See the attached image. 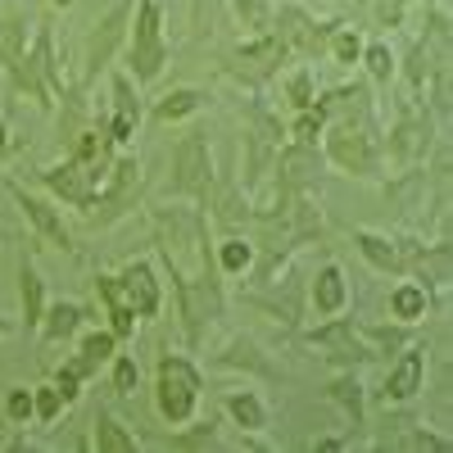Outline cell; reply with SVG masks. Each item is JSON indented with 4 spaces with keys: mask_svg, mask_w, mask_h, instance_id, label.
Masks as SVG:
<instances>
[{
    "mask_svg": "<svg viewBox=\"0 0 453 453\" xmlns=\"http://www.w3.org/2000/svg\"><path fill=\"white\" fill-rule=\"evenodd\" d=\"M318 145L326 155V168L345 173V177H358V181H386L376 119H331Z\"/></svg>",
    "mask_w": 453,
    "mask_h": 453,
    "instance_id": "obj_1",
    "label": "cell"
},
{
    "mask_svg": "<svg viewBox=\"0 0 453 453\" xmlns=\"http://www.w3.org/2000/svg\"><path fill=\"white\" fill-rule=\"evenodd\" d=\"M127 73L136 87H150L164 78V68L173 59V42L164 32V0H136L132 23H127V46H123Z\"/></svg>",
    "mask_w": 453,
    "mask_h": 453,
    "instance_id": "obj_2",
    "label": "cell"
},
{
    "mask_svg": "<svg viewBox=\"0 0 453 453\" xmlns=\"http://www.w3.org/2000/svg\"><path fill=\"white\" fill-rule=\"evenodd\" d=\"M204 403V372L196 367V358L164 349L155 363V412L164 426H186L191 418H200Z\"/></svg>",
    "mask_w": 453,
    "mask_h": 453,
    "instance_id": "obj_3",
    "label": "cell"
},
{
    "mask_svg": "<svg viewBox=\"0 0 453 453\" xmlns=\"http://www.w3.org/2000/svg\"><path fill=\"white\" fill-rule=\"evenodd\" d=\"M213 181H218V168H213L209 132H204V127H191V132L173 145V168H168L164 196H168V200H191L196 209H209Z\"/></svg>",
    "mask_w": 453,
    "mask_h": 453,
    "instance_id": "obj_4",
    "label": "cell"
},
{
    "mask_svg": "<svg viewBox=\"0 0 453 453\" xmlns=\"http://www.w3.org/2000/svg\"><path fill=\"white\" fill-rule=\"evenodd\" d=\"M431 141H435V119L422 100L403 96L399 100V113L390 123V136L381 141V164L395 168V173H408V168H422L426 155H431Z\"/></svg>",
    "mask_w": 453,
    "mask_h": 453,
    "instance_id": "obj_5",
    "label": "cell"
},
{
    "mask_svg": "<svg viewBox=\"0 0 453 453\" xmlns=\"http://www.w3.org/2000/svg\"><path fill=\"white\" fill-rule=\"evenodd\" d=\"M145 200V164L136 155H113L104 181H100V196L87 213V226L91 232H104V226H113L119 218L136 213Z\"/></svg>",
    "mask_w": 453,
    "mask_h": 453,
    "instance_id": "obj_6",
    "label": "cell"
},
{
    "mask_svg": "<svg viewBox=\"0 0 453 453\" xmlns=\"http://www.w3.org/2000/svg\"><path fill=\"white\" fill-rule=\"evenodd\" d=\"M132 5H136V0H113V5L87 27V36H82V73H78L82 87H96L104 73L119 64V55H123V46H127Z\"/></svg>",
    "mask_w": 453,
    "mask_h": 453,
    "instance_id": "obj_7",
    "label": "cell"
},
{
    "mask_svg": "<svg viewBox=\"0 0 453 453\" xmlns=\"http://www.w3.org/2000/svg\"><path fill=\"white\" fill-rule=\"evenodd\" d=\"M222 273H200V277H181L173 281V299H177V318H181V335L186 345L200 349L209 326L222 318L226 309V295H222Z\"/></svg>",
    "mask_w": 453,
    "mask_h": 453,
    "instance_id": "obj_8",
    "label": "cell"
},
{
    "mask_svg": "<svg viewBox=\"0 0 453 453\" xmlns=\"http://www.w3.org/2000/svg\"><path fill=\"white\" fill-rule=\"evenodd\" d=\"M340 19H318L313 10H304L299 0H286V5L273 10V32L277 42L290 50V59H318L326 50V36Z\"/></svg>",
    "mask_w": 453,
    "mask_h": 453,
    "instance_id": "obj_9",
    "label": "cell"
},
{
    "mask_svg": "<svg viewBox=\"0 0 453 453\" xmlns=\"http://www.w3.org/2000/svg\"><path fill=\"white\" fill-rule=\"evenodd\" d=\"M5 191H10V200L19 204V213H23V222L32 226L36 236H42L46 245H55V250H64V254H73L78 258L82 254V245H78V236H73V226H68V218H64V209L55 204V200H46V196H32L23 181H5Z\"/></svg>",
    "mask_w": 453,
    "mask_h": 453,
    "instance_id": "obj_10",
    "label": "cell"
},
{
    "mask_svg": "<svg viewBox=\"0 0 453 453\" xmlns=\"http://www.w3.org/2000/svg\"><path fill=\"white\" fill-rule=\"evenodd\" d=\"M32 177H36V186H46L55 204H68V209H78V213H91V204L100 196V177L87 164H78L73 155H64L59 164L36 168Z\"/></svg>",
    "mask_w": 453,
    "mask_h": 453,
    "instance_id": "obj_11",
    "label": "cell"
},
{
    "mask_svg": "<svg viewBox=\"0 0 453 453\" xmlns=\"http://www.w3.org/2000/svg\"><path fill=\"white\" fill-rule=\"evenodd\" d=\"M326 173V155L322 145H299V141H281L273 155V191L281 196H299L313 191Z\"/></svg>",
    "mask_w": 453,
    "mask_h": 453,
    "instance_id": "obj_12",
    "label": "cell"
},
{
    "mask_svg": "<svg viewBox=\"0 0 453 453\" xmlns=\"http://www.w3.org/2000/svg\"><path fill=\"white\" fill-rule=\"evenodd\" d=\"M304 345L318 349L335 372H340V367H363V363H372V354H367V345H363L358 322L345 318V313H340V318H322L318 331H304Z\"/></svg>",
    "mask_w": 453,
    "mask_h": 453,
    "instance_id": "obj_13",
    "label": "cell"
},
{
    "mask_svg": "<svg viewBox=\"0 0 453 453\" xmlns=\"http://www.w3.org/2000/svg\"><path fill=\"white\" fill-rule=\"evenodd\" d=\"M422 390H426V349L422 345H403L390 358L386 381H381V390H376V399H381L386 408H403V403L418 399Z\"/></svg>",
    "mask_w": 453,
    "mask_h": 453,
    "instance_id": "obj_14",
    "label": "cell"
},
{
    "mask_svg": "<svg viewBox=\"0 0 453 453\" xmlns=\"http://www.w3.org/2000/svg\"><path fill=\"white\" fill-rule=\"evenodd\" d=\"M349 241L367 258L372 273H381V277H408L418 241H403V236H390V232H372V226H354Z\"/></svg>",
    "mask_w": 453,
    "mask_h": 453,
    "instance_id": "obj_15",
    "label": "cell"
},
{
    "mask_svg": "<svg viewBox=\"0 0 453 453\" xmlns=\"http://www.w3.org/2000/svg\"><path fill=\"white\" fill-rule=\"evenodd\" d=\"M119 286H123V299L136 309L141 322L164 313V281H159V273H155L150 258H127L119 268Z\"/></svg>",
    "mask_w": 453,
    "mask_h": 453,
    "instance_id": "obj_16",
    "label": "cell"
},
{
    "mask_svg": "<svg viewBox=\"0 0 453 453\" xmlns=\"http://www.w3.org/2000/svg\"><path fill=\"white\" fill-rule=\"evenodd\" d=\"M27 42H32V19L23 10H5V14H0V73H5V91L19 82V73H23Z\"/></svg>",
    "mask_w": 453,
    "mask_h": 453,
    "instance_id": "obj_17",
    "label": "cell"
},
{
    "mask_svg": "<svg viewBox=\"0 0 453 453\" xmlns=\"http://www.w3.org/2000/svg\"><path fill=\"white\" fill-rule=\"evenodd\" d=\"M309 304H313L318 318H340V313L349 309V277H345V268H340L335 258H326L322 268L313 273V281H309Z\"/></svg>",
    "mask_w": 453,
    "mask_h": 453,
    "instance_id": "obj_18",
    "label": "cell"
},
{
    "mask_svg": "<svg viewBox=\"0 0 453 453\" xmlns=\"http://www.w3.org/2000/svg\"><path fill=\"white\" fill-rule=\"evenodd\" d=\"M87 322H91L87 304H78V299H50L46 313H42V326H36V340H42V345H68Z\"/></svg>",
    "mask_w": 453,
    "mask_h": 453,
    "instance_id": "obj_19",
    "label": "cell"
},
{
    "mask_svg": "<svg viewBox=\"0 0 453 453\" xmlns=\"http://www.w3.org/2000/svg\"><path fill=\"white\" fill-rule=\"evenodd\" d=\"M431 304H435V295H431L418 277L395 281L390 295H386V313H390V322H403V326H422V322L431 318Z\"/></svg>",
    "mask_w": 453,
    "mask_h": 453,
    "instance_id": "obj_20",
    "label": "cell"
},
{
    "mask_svg": "<svg viewBox=\"0 0 453 453\" xmlns=\"http://www.w3.org/2000/svg\"><path fill=\"white\" fill-rule=\"evenodd\" d=\"M46 304H50L46 277H42V268H36V258H23L19 263V326H23V335H36Z\"/></svg>",
    "mask_w": 453,
    "mask_h": 453,
    "instance_id": "obj_21",
    "label": "cell"
},
{
    "mask_svg": "<svg viewBox=\"0 0 453 453\" xmlns=\"http://www.w3.org/2000/svg\"><path fill=\"white\" fill-rule=\"evenodd\" d=\"M326 399L345 412V422H349L354 431L367 426V390H363L358 367H340V372L331 376V386H326Z\"/></svg>",
    "mask_w": 453,
    "mask_h": 453,
    "instance_id": "obj_22",
    "label": "cell"
},
{
    "mask_svg": "<svg viewBox=\"0 0 453 453\" xmlns=\"http://www.w3.org/2000/svg\"><path fill=\"white\" fill-rule=\"evenodd\" d=\"M213 367H236V372H254V376H268V381H277V367L268 363V354L258 349L254 335H232L226 345L213 354Z\"/></svg>",
    "mask_w": 453,
    "mask_h": 453,
    "instance_id": "obj_23",
    "label": "cell"
},
{
    "mask_svg": "<svg viewBox=\"0 0 453 453\" xmlns=\"http://www.w3.org/2000/svg\"><path fill=\"white\" fill-rule=\"evenodd\" d=\"M209 104V91L204 87H173V91H164L155 104H150L145 113H150V119H155V123H186V119H191V113H200Z\"/></svg>",
    "mask_w": 453,
    "mask_h": 453,
    "instance_id": "obj_24",
    "label": "cell"
},
{
    "mask_svg": "<svg viewBox=\"0 0 453 453\" xmlns=\"http://www.w3.org/2000/svg\"><path fill=\"white\" fill-rule=\"evenodd\" d=\"M136 435L127 431V422L119 418L113 408H96L91 418V449L96 453H136Z\"/></svg>",
    "mask_w": 453,
    "mask_h": 453,
    "instance_id": "obj_25",
    "label": "cell"
},
{
    "mask_svg": "<svg viewBox=\"0 0 453 453\" xmlns=\"http://www.w3.org/2000/svg\"><path fill=\"white\" fill-rule=\"evenodd\" d=\"M358 331H363V345H367L372 363L395 358L403 345H412V326H403V322H358Z\"/></svg>",
    "mask_w": 453,
    "mask_h": 453,
    "instance_id": "obj_26",
    "label": "cell"
},
{
    "mask_svg": "<svg viewBox=\"0 0 453 453\" xmlns=\"http://www.w3.org/2000/svg\"><path fill=\"white\" fill-rule=\"evenodd\" d=\"M222 412H226V418H232L241 431H268V426H273L268 403H263L254 390H226V395H222Z\"/></svg>",
    "mask_w": 453,
    "mask_h": 453,
    "instance_id": "obj_27",
    "label": "cell"
},
{
    "mask_svg": "<svg viewBox=\"0 0 453 453\" xmlns=\"http://www.w3.org/2000/svg\"><path fill=\"white\" fill-rule=\"evenodd\" d=\"M73 345H78V358H82V363L100 376V372L109 367V358L123 349V340L113 335L109 326H82L78 335H73Z\"/></svg>",
    "mask_w": 453,
    "mask_h": 453,
    "instance_id": "obj_28",
    "label": "cell"
},
{
    "mask_svg": "<svg viewBox=\"0 0 453 453\" xmlns=\"http://www.w3.org/2000/svg\"><path fill=\"white\" fill-rule=\"evenodd\" d=\"M213 263L222 277H250L254 268V241L241 232H222V241H213Z\"/></svg>",
    "mask_w": 453,
    "mask_h": 453,
    "instance_id": "obj_29",
    "label": "cell"
},
{
    "mask_svg": "<svg viewBox=\"0 0 453 453\" xmlns=\"http://www.w3.org/2000/svg\"><path fill=\"white\" fill-rule=\"evenodd\" d=\"M363 73H367V82L372 87H390L395 82V73H399V55L390 42H363V55H358Z\"/></svg>",
    "mask_w": 453,
    "mask_h": 453,
    "instance_id": "obj_30",
    "label": "cell"
},
{
    "mask_svg": "<svg viewBox=\"0 0 453 453\" xmlns=\"http://www.w3.org/2000/svg\"><path fill=\"white\" fill-rule=\"evenodd\" d=\"M331 64H340V68H354L358 64V55H363V32L354 27V23H345L340 19L335 27H331V36H326V50H322Z\"/></svg>",
    "mask_w": 453,
    "mask_h": 453,
    "instance_id": "obj_31",
    "label": "cell"
},
{
    "mask_svg": "<svg viewBox=\"0 0 453 453\" xmlns=\"http://www.w3.org/2000/svg\"><path fill=\"white\" fill-rule=\"evenodd\" d=\"M281 100H286L290 113H295V109H313L318 82H313V68H309V64H295L286 78H281Z\"/></svg>",
    "mask_w": 453,
    "mask_h": 453,
    "instance_id": "obj_32",
    "label": "cell"
},
{
    "mask_svg": "<svg viewBox=\"0 0 453 453\" xmlns=\"http://www.w3.org/2000/svg\"><path fill=\"white\" fill-rule=\"evenodd\" d=\"M159 444H168V449H213L218 444V422L213 418H191L186 426H173V435H164Z\"/></svg>",
    "mask_w": 453,
    "mask_h": 453,
    "instance_id": "obj_33",
    "label": "cell"
},
{
    "mask_svg": "<svg viewBox=\"0 0 453 453\" xmlns=\"http://www.w3.org/2000/svg\"><path fill=\"white\" fill-rule=\"evenodd\" d=\"M226 10H232V19L241 23L245 36H258V32H273V0H226Z\"/></svg>",
    "mask_w": 453,
    "mask_h": 453,
    "instance_id": "obj_34",
    "label": "cell"
},
{
    "mask_svg": "<svg viewBox=\"0 0 453 453\" xmlns=\"http://www.w3.org/2000/svg\"><path fill=\"white\" fill-rule=\"evenodd\" d=\"M326 132V113L313 104V109H295L286 119V141H299V145H318Z\"/></svg>",
    "mask_w": 453,
    "mask_h": 453,
    "instance_id": "obj_35",
    "label": "cell"
},
{
    "mask_svg": "<svg viewBox=\"0 0 453 453\" xmlns=\"http://www.w3.org/2000/svg\"><path fill=\"white\" fill-rule=\"evenodd\" d=\"M109 390L119 395V399H132L141 390V363L132 354H123V349L109 358Z\"/></svg>",
    "mask_w": 453,
    "mask_h": 453,
    "instance_id": "obj_36",
    "label": "cell"
},
{
    "mask_svg": "<svg viewBox=\"0 0 453 453\" xmlns=\"http://www.w3.org/2000/svg\"><path fill=\"white\" fill-rule=\"evenodd\" d=\"M64 412H68V403H64V395L55 390V381L32 386V422H36V426H55Z\"/></svg>",
    "mask_w": 453,
    "mask_h": 453,
    "instance_id": "obj_37",
    "label": "cell"
},
{
    "mask_svg": "<svg viewBox=\"0 0 453 453\" xmlns=\"http://www.w3.org/2000/svg\"><path fill=\"white\" fill-rule=\"evenodd\" d=\"M386 449H431V453H449L453 440H449V435H435L431 426H403V435L390 440Z\"/></svg>",
    "mask_w": 453,
    "mask_h": 453,
    "instance_id": "obj_38",
    "label": "cell"
},
{
    "mask_svg": "<svg viewBox=\"0 0 453 453\" xmlns=\"http://www.w3.org/2000/svg\"><path fill=\"white\" fill-rule=\"evenodd\" d=\"M0 408H5V422L10 426H32V386H10Z\"/></svg>",
    "mask_w": 453,
    "mask_h": 453,
    "instance_id": "obj_39",
    "label": "cell"
},
{
    "mask_svg": "<svg viewBox=\"0 0 453 453\" xmlns=\"http://www.w3.org/2000/svg\"><path fill=\"white\" fill-rule=\"evenodd\" d=\"M50 381H55V390L64 395V403H68V408L82 399V386H87L82 376H78V367H68V358H64V363H59L55 372H50Z\"/></svg>",
    "mask_w": 453,
    "mask_h": 453,
    "instance_id": "obj_40",
    "label": "cell"
},
{
    "mask_svg": "<svg viewBox=\"0 0 453 453\" xmlns=\"http://www.w3.org/2000/svg\"><path fill=\"white\" fill-rule=\"evenodd\" d=\"M91 290H96V299H100L104 313L119 309V304H127V299H123V286H119V273H96V277H91Z\"/></svg>",
    "mask_w": 453,
    "mask_h": 453,
    "instance_id": "obj_41",
    "label": "cell"
},
{
    "mask_svg": "<svg viewBox=\"0 0 453 453\" xmlns=\"http://www.w3.org/2000/svg\"><path fill=\"white\" fill-rule=\"evenodd\" d=\"M14 155V132H10V119L0 113V164H5Z\"/></svg>",
    "mask_w": 453,
    "mask_h": 453,
    "instance_id": "obj_42",
    "label": "cell"
},
{
    "mask_svg": "<svg viewBox=\"0 0 453 453\" xmlns=\"http://www.w3.org/2000/svg\"><path fill=\"white\" fill-rule=\"evenodd\" d=\"M10 335H14V318L0 309V340H10Z\"/></svg>",
    "mask_w": 453,
    "mask_h": 453,
    "instance_id": "obj_43",
    "label": "cell"
},
{
    "mask_svg": "<svg viewBox=\"0 0 453 453\" xmlns=\"http://www.w3.org/2000/svg\"><path fill=\"white\" fill-rule=\"evenodd\" d=\"M50 10H73V0H46Z\"/></svg>",
    "mask_w": 453,
    "mask_h": 453,
    "instance_id": "obj_44",
    "label": "cell"
}]
</instances>
